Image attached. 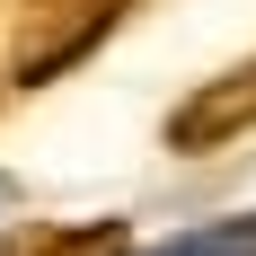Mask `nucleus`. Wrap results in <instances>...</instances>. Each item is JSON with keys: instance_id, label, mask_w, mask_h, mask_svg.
Wrapping results in <instances>:
<instances>
[{"instance_id": "nucleus-1", "label": "nucleus", "mask_w": 256, "mask_h": 256, "mask_svg": "<svg viewBox=\"0 0 256 256\" xmlns=\"http://www.w3.org/2000/svg\"><path fill=\"white\" fill-rule=\"evenodd\" d=\"M115 18H124V0H26V9H18V53H9V80L44 88V80L71 71V62L98 44Z\"/></svg>"}, {"instance_id": "nucleus-2", "label": "nucleus", "mask_w": 256, "mask_h": 256, "mask_svg": "<svg viewBox=\"0 0 256 256\" xmlns=\"http://www.w3.org/2000/svg\"><path fill=\"white\" fill-rule=\"evenodd\" d=\"M238 132H256V53L248 62H230V71L194 80L177 98V115H168V150L204 159V150H230Z\"/></svg>"}, {"instance_id": "nucleus-3", "label": "nucleus", "mask_w": 256, "mask_h": 256, "mask_svg": "<svg viewBox=\"0 0 256 256\" xmlns=\"http://www.w3.org/2000/svg\"><path fill=\"white\" fill-rule=\"evenodd\" d=\"M0 256H132L124 221H18Z\"/></svg>"}]
</instances>
